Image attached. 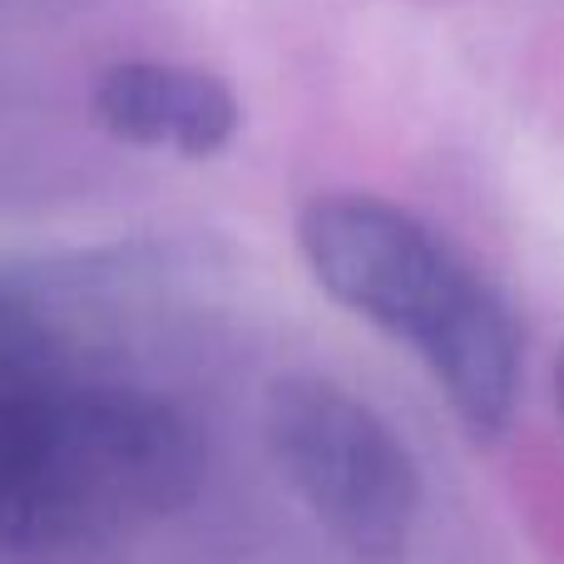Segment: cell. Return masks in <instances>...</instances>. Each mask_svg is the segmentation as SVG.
Instances as JSON below:
<instances>
[{
  "label": "cell",
  "instance_id": "cell-5",
  "mask_svg": "<svg viewBox=\"0 0 564 564\" xmlns=\"http://www.w3.org/2000/svg\"><path fill=\"white\" fill-rule=\"evenodd\" d=\"M555 391H560V411H564V357H560V371H555Z\"/></svg>",
  "mask_w": 564,
  "mask_h": 564
},
{
  "label": "cell",
  "instance_id": "cell-3",
  "mask_svg": "<svg viewBox=\"0 0 564 564\" xmlns=\"http://www.w3.org/2000/svg\"><path fill=\"white\" fill-rule=\"evenodd\" d=\"M268 451L322 530L357 560H397L421 520V470L401 431L332 377H282L263 411Z\"/></svg>",
  "mask_w": 564,
  "mask_h": 564
},
{
  "label": "cell",
  "instance_id": "cell-4",
  "mask_svg": "<svg viewBox=\"0 0 564 564\" xmlns=\"http://www.w3.org/2000/svg\"><path fill=\"white\" fill-rule=\"evenodd\" d=\"M99 129L129 149L214 159L238 139L243 109L214 69L184 59H115L89 89Z\"/></svg>",
  "mask_w": 564,
  "mask_h": 564
},
{
  "label": "cell",
  "instance_id": "cell-2",
  "mask_svg": "<svg viewBox=\"0 0 564 564\" xmlns=\"http://www.w3.org/2000/svg\"><path fill=\"white\" fill-rule=\"evenodd\" d=\"M297 248L337 307L426 367L470 436L510 426L525 367L520 322L446 234L387 198L327 194L302 208Z\"/></svg>",
  "mask_w": 564,
  "mask_h": 564
},
{
  "label": "cell",
  "instance_id": "cell-1",
  "mask_svg": "<svg viewBox=\"0 0 564 564\" xmlns=\"http://www.w3.org/2000/svg\"><path fill=\"white\" fill-rule=\"evenodd\" d=\"M204 446L174 401L75 377H0V555H59L169 520Z\"/></svg>",
  "mask_w": 564,
  "mask_h": 564
}]
</instances>
